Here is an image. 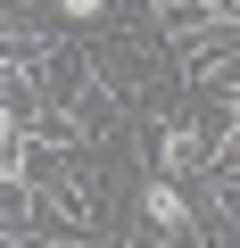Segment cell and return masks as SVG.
<instances>
[{
  "instance_id": "1",
  "label": "cell",
  "mask_w": 240,
  "mask_h": 248,
  "mask_svg": "<svg viewBox=\"0 0 240 248\" xmlns=\"http://www.w3.org/2000/svg\"><path fill=\"white\" fill-rule=\"evenodd\" d=\"M149 149H158V174L166 182L207 174V124L199 116H149Z\"/></svg>"
},
{
  "instance_id": "2",
  "label": "cell",
  "mask_w": 240,
  "mask_h": 248,
  "mask_svg": "<svg viewBox=\"0 0 240 248\" xmlns=\"http://www.w3.org/2000/svg\"><path fill=\"white\" fill-rule=\"evenodd\" d=\"M133 207H141V232H149V240H199V207H191V190H182V182L149 174Z\"/></svg>"
},
{
  "instance_id": "3",
  "label": "cell",
  "mask_w": 240,
  "mask_h": 248,
  "mask_svg": "<svg viewBox=\"0 0 240 248\" xmlns=\"http://www.w3.org/2000/svg\"><path fill=\"white\" fill-rule=\"evenodd\" d=\"M50 9H58L66 25H99V17H108V0H50Z\"/></svg>"
},
{
  "instance_id": "4",
  "label": "cell",
  "mask_w": 240,
  "mask_h": 248,
  "mask_svg": "<svg viewBox=\"0 0 240 248\" xmlns=\"http://www.w3.org/2000/svg\"><path fill=\"white\" fill-rule=\"evenodd\" d=\"M0 116H17V99H9V83H0Z\"/></svg>"
}]
</instances>
